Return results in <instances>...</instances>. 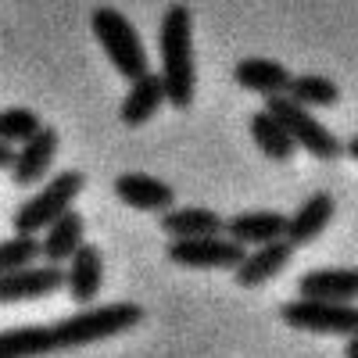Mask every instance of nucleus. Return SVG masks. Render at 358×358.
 Masks as SVG:
<instances>
[{
	"label": "nucleus",
	"mask_w": 358,
	"mask_h": 358,
	"mask_svg": "<svg viewBox=\"0 0 358 358\" xmlns=\"http://www.w3.org/2000/svg\"><path fill=\"white\" fill-rule=\"evenodd\" d=\"M294 251H297V248H290L283 236H280V241H268V244H258V248L244 251L241 265L229 268V273H233V283L244 287V290L265 287L268 280H276L283 268L294 262Z\"/></svg>",
	"instance_id": "nucleus-10"
},
{
	"label": "nucleus",
	"mask_w": 358,
	"mask_h": 358,
	"mask_svg": "<svg viewBox=\"0 0 358 358\" xmlns=\"http://www.w3.org/2000/svg\"><path fill=\"white\" fill-rule=\"evenodd\" d=\"M283 94L301 108H334L341 101V86L326 76H290Z\"/></svg>",
	"instance_id": "nucleus-21"
},
{
	"label": "nucleus",
	"mask_w": 358,
	"mask_h": 358,
	"mask_svg": "<svg viewBox=\"0 0 358 358\" xmlns=\"http://www.w3.org/2000/svg\"><path fill=\"white\" fill-rule=\"evenodd\" d=\"M344 158H358V136L344 140Z\"/></svg>",
	"instance_id": "nucleus-26"
},
{
	"label": "nucleus",
	"mask_w": 358,
	"mask_h": 358,
	"mask_svg": "<svg viewBox=\"0 0 358 358\" xmlns=\"http://www.w3.org/2000/svg\"><path fill=\"white\" fill-rule=\"evenodd\" d=\"M43 126V118L33 111V108H4V111H0V140H4V143H25L29 136H33L36 129Z\"/></svg>",
	"instance_id": "nucleus-22"
},
{
	"label": "nucleus",
	"mask_w": 358,
	"mask_h": 358,
	"mask_svg": "<svg viewBox=\"0 0 358 358\" xmlns=\"http://www.w3.org/2000/svg\"><path fill=\"white\" fill-rule=\"evenodd\" d=\"M334 212H337V201H334V194H326V190L312 194L308 201H301V208H297L294 215H287L283 241H287L290 248H305V244L319 241L322 229L330 226Z\"/></svg>",
	"instance_id": "nucleus-13"
},
{
	"label": "nucleus",
	"mask_w": 358,
	"mask_h": 358,
	"mask_svg": "<svg viewBox=\"0 0 358 358\" xmlns=\"http://www.w3.org/2000/svg\"><path fill=\"white\" fill-rule=\"evenodd\" d=\"M57 147H62V136H57L54 126H40L33 136H29L11 162V183L15 187H36L43 183V176L50 172L54 158H57Z\"/></svg>",
	"instance_id": "nucleus-9"
},
{
	"label": "nucleus",
	"mask_w": 358,
	"mask_h": 358,
	"mask_svg": "<svg viewBox=\"0 0 358 358\" xmlns=\"http://www.w3.org/2000/svg\"><path fill=\"white\" fill-rule=\"evenodd\" d=\"M226 219L212 208H165L162 219H158V229H165L169 236H215L222 233Z\"/></svg>",
	"instance_id": "nucleus-19"
},
{
	"label": "nucleus",
	"mask_w": 358,
	"mask_h": 358,
	"mask_svg": "<svg viewBox=\"0 0 358 358\" xmlns=\"http://www.w3.org/2000/svg\"><path fill=\"white\" fill-rule=\"evenodd\" d=\"M115 197L122 201L126 208H133V212H165V208L176 204V190L165 183V179L158 176H147V172H122L115 176L111 183Z\"/></svg>",
	"instance_id": "nucleus-12"
},
{
	"label": "nucleus",
	"mask_w": 358,
	"mask_h": 358,
	"mask_svg": "<svg viewBox=\"0 0 358 358\" xmlns=\"http://www.w3.org/2000/svg\"><path fill=\"white\" fill-rule=\"evenodd\" d=\"M344 358H358V337L348 334V344H344Z\"/></svg>",
	"instance_id": "nucleus-25"
},
{
	"label": "nucleus",
	"mask_w": 358,
	"mask_h": 358,
	"mask_svg": "<svg viewBox=\"0 0 358 358\" xmlns=\"http://www.w3.org/2000/svg\"><path fill=\"white\" fill-rule=\"evenodd\" d=\"M65 294L72 297V305L86 308L97 301V294L104 287V251L97 244H79V251L65 262Z\"/></svg>",
	"instance_id": "nucleus-11"
},
{
	"label": "nucleus",
	"mask_w": 358,
	"mask_h": 358,
	"mask_svg": "<svg viewBox=\"0 0 358 358\" xmlns=\"http://www.w3.org/2000/svg\"><path fill=\"white\" fill-rule=\"evenodd\" d=\"M165 104V86H162V76L158 72H143L136 79H129V94L122 97V104H118V118L136 129L143 122H151V118L162 111Z\"/></svg>",
	"instance_id": "nucleus-14"
},
{
	"label": "nucleus",
	"mask_w": 358,
	"mask_h": 358,
	"mask_svg": "<svg viewBox=\"0 0 358 358\" xmlns=\"http://www.w3.org/2000/svg\"><path fill=\"white\" fill-rule=\"evenodd\" d=\"M11 162H15V147L0 140V169H11Z\"/></svg>",
	"instance_id": "nucleus-24"
},
{
	"label": "nucleus",
	"mask_w": 358,
	"mask_h": 358,
	"mask_svg": "<svg viewBox=\"0 0 358 358\" xmlns=\"http://www.w3.org/2000/svg\"><path fill=\"white\" fill-rule=\"evenodd\" d=\"M158 50H162V86L165 104L187 111L194 104L197 65H194V15L187 4H172L158 25Z\"/></svg>",
	"instance_id": "nucleus-2"
},
{
	"label": "nucleus",
	"mask_w": 358,
	"mask_h": 358,
	"mask_svg": "<svg viewBox=\"0 0 358 358\" xmlns=\"http://www.w3.org/2000/svg\"><path fill=\"white\" fill-rule=\"evenodd\" d=\"M265 111L276 115V122L287 129V136L294 140V147L308 151L312 158H319V162H337V158H344V140H341L330 126H322L308 108L294 104L287 94L265 97Z\"/></svg>",
	"instance_id": "nucleus-5"
},
{
	"label": "nucleus",
	"mask_w": 358,
	"mask_h": 358,
	"mask_svg": "<svg viewBox=\"0 0 358 358\" xmlns=\"http://www.w3.org/2000/svg\"><path fill=\"white\" fill-rule=\"evenodd\" d=\"M233 83L248 90V94H262V97H276L287 90L290 72L287 65L273 62V57H244L233 65Z\"/></svg>",
	"instance_id": "nucleus-18"
},
{
	"label": "nucleus",
	"mask_w": 358,
	"mask_h": 358,
	"mask_svg": "<svg viewBox=\"0 0 358 358\" xmlns=\"http://www.w3.org/2000/svg\"><path fill=\"white\" fill-rule=\"evenodd\" d=\"M248 248L233 244L229 236H172L165 258L183 268H236Z\"/></svg>",
	"instance_id": "nucleus-7"
},
{
	"label": "nucleus",
	"mask_w": 358,
	"mask_h": 358,
	"mask_svg": "<svg viewBox=\"0 0 358 358\" xmlns=\"http://www.w3.org/2000/svg\"><path fill=\"white\" fill-rule=\"evenodd\" d=\"M248 129H251V140L258 143V151L268 158V162H290L294 155H297V147H294V140L287 136V129L276 122V115H268L265 108L262 111H251V122H248Z\"/></svg>",
	"instance_id": "nucleus-20"
},
{
	"label": "nucleus",
	"mask_w": 358,
	"mask_h": 358,
	"mask_svg": "<svg viewBox=\"0 0 358 358\" xmlns=\"http://www.w3.org/2000/svg\"><path fill=\"white\" fill-rule=\"evenodd\" d=\"M297 297L355 305V297H358V273H355V268H312V273H305L301 280H297Z\"/></svg>",
	"instance_id": "nucleus-15"
},
{
	"label": "nucleus",
	"mask_w": 358,
	"mask_h": 358,
	"mask_svg": "<svg viewBox=\"0 0 358 358\" xmlns=\"http://www.w3.org/2000/svg\"><path fill=\"white\" fill-rule=\"evenodd\" d=\"M283 229H287L283 212H241V215L226 219V226H222V233L241 248H258L268 241H280Z\"/></svg>",
	"instance_id": "nucleus-17"
},
{
	"label": "nucleus",
	"mask_w": 358,
	"mask_h": 358,
	"mask_svg": "<svg viewBox=\"0 0 358 358\" xmlns=\"http://www.w3.org/2000/svg\"><path fill=\"white\" fill-rule=\"evenodd\" d=\"M143 322V308L133 301H115V305H86L76 315H65L62 322L50 326H11L0 330V358H43L57 351L86 348L108 337H118Z\"/></svg>",
	"instance_id": "nucleus-1"
},
{
	"label": "nucleus",
	"mask_w": 358,
	"mask_h": 358,
	"mask_svg": "<svg viewBox=\"0 0 358 358\" xmlns=\"http://www.w3.org/2000/svg\"><path fill=\"white\" fill-rule=\"evenodd\" d=\"M90 29H94V40L101 43V50L108 54L111 69L126 83L151 72V57H147V47L136 33V25L118 8H108V4L94 8L90 11Z\"/></svg>",
	"instance_id": "nucleus-3"
},
{
	"label": "nucleus",
	"mask_w": 358,
	"mask_h": 358,
	"mask_svg": "<svg viewBox=\"0 0 358 358\" xmlns=\"http://www.w3.org/2000/svg\"><path fill=\"white\" fill-rule=\"evenodd\" d=\"M83 187H86V172H79V169H65V172L50 176L43 183V190H36L29 201H22V208L15 212V219H11L15 233L40 236L57 215L69 212L72 201L83 194Z\"/></svg>",
	"instance_id": "nucleus-4"
},
{
	"label": "nucleus",
	"mask_w": 358,
	"mask_h": 358,
	"mask_svg": "<svg viewBox=\"0 0 358 358\" xmlns=\"http://www.w3.org/2000/svg\"><path fill=\"white\" fill-rule=\"evenodd\" d=\"M280 319L290 330L322 334V337H348L358 334V308L341 301H315V297H294L280 305Z\"/></svg>",
	"instance_id": "nucleus-6"
},
{
	"label": "nucleus",
	"mask_w": 358,
	"mask_h": 358,
	"mask_svg": "<svg viewBox=\"0 0 358 358\" xmlns=\"http://www.w3.org/2000/svg\"><path fill=\"white\" fill-rule=\"evenodd\" d=\"M65 287V268L62 265H18L0 273V305H15V301H40Z\"/></svg>",
	"instance_id": "nucleus-8"
},
{
	"label": "nucleus",
	"mask_w": 358,
	"mask_h": 358,
	"mask_svg": "<svg viewBox=\"0 0 358 358\" xmlns=\"http://www.w3.org/2000/svg\"><path fill=\"white\" fill-rule=\"evenodd\" d=\"M79 244H86V222L76 208H69L65 215H57L47 226L43 241H40V258L50 265H65L79 251Z\"/></svg>",
	"instance_id": "nucleus-16"
},
{
	"label": "nucleus",
	"mask_w": 358,
	"mask_h": 358,
	"mask_svg": "<svg viewBox=\"0 0 358 358\" xmlns=\"http://www.w3.org/2000/svg\"><path fill=\"white\" fill-rule=\"evenodd\" d=\"M40 258V236H22L15 233L11 241H0V273L8 268H18V265H29Z\"/></svg>",
	"instance_id": "nucleus-23"
}]
</instances>
